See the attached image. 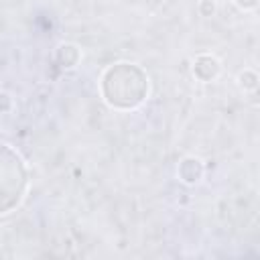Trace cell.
<instances>
[{"instance_id": "cell-2", "label": "cell", "mask_w": 260, "mask_h": 260, "mask_svg": "<svg viewBox=\"0 0 260 260\" xmlns=\"http://www.w3.org/2000/svg\"><path fill=\"white\" fill-rule=\"evenodd\" d=\"M26 167L20 154L0 142V215L12 211L26 193Z\"/></svg>"}, {"instance_id": "cell-3", "label": "cell", "mask_w": 260, "mask_h": 260, "mask_svg": "<svg viewBox=\"0 0 260 260\" xmlns=\"http://www.w3.org/2000/svg\"><path fill=\"white\" fill-rule=\"evenodd\" d=\"M236 2H238L242 8H252V6H256L258 0H236Z\"/></svg>"}, {"instance_id": "cell-1", "label": "cell", "mask_w": 260, "mask_h": 260, "mask_svg": "<svg viewBox=\"0 0 260 260\" xmlns=\"http://www.w3.org/2000/svg\"><path fill=\"white\" fill-rule=\"evenodd\" d=\"M148 93V77L134 63H116L102 77L104 100L118 110H132L144 102Z\"/></svg>"}]
</instances>
